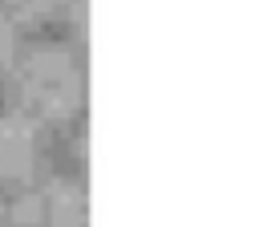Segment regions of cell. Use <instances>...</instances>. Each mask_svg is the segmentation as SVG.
I'll return each mask as SVG.
<instances>
[{"label":"cell","mask_w":259,"mask_h":227,"mask_svg":"<svg viewBox=\"0 0 259 227\" xmlns=\"http://www.w3.org/2000/svg\"><path fill=\"white\" fill-rule=\"evenodd\" d=\"M12 219H8V203H0V227H8Z\"/></svg>","instance_id":"8992f818"},{"label":"cell","mask_w":259,"mask_h":227,"mask_svg":"<svg viewBox=\"0 0 259 227\" xmlns=\"http://www.w3.org/2000/svg\"><path fill=\"white\" fill-rule=\"evenodd\" d=\"M4 4V16L12 20V24H45L57 8H65L69 0H0Z\"/></svg>","instance_id":"277c9868"},{"label":"cell","mask_w":259,"mask_h":227,"mask_svg":"<svg viewBox=\"0 0 259 227\" xmlns=\"http://www.w3.org/2000/svg\"><path fill=\"white\" fill-rule=\"evenodd\" d=\"M81 101V73L65 45L36 41L16 53L8 69V105L12 114L36 122H65Z\"/></svg>","instance_id":"6da1fadb"},{"label":"cell","mask_w":259,"mask_h":227,"mask_svg":"<svg viewBox=\"0 0 259 227\" xmlns=\"http://www.w3.org/2000/svg\"><path fill=\"white\" fill-rule=\"evenodd\" d=\"M16 53H20V49H16V24L0 12V73H8V69H12Z\"/></svg>","instance_id":"5b68a950"},{"label":"cell","mask_w":259,"mask_h":227,"mask_svg":"<svg viewBox=\"0 0 259 227\" xmlns=\"http://www.w3.org/2000/svg\"><path fill=\"white\" fill-rule=\"evenodd\" d=\"M85 191L65 178L28 186L8 203V219L16 227H85Z\"/></svg>","instance_id":"7a4b0ae2"},{"label":"cell","mask_w":259,"mask_h":227,"mask_svg":"<svg viewBox=\"0 0 259 227\" xmlns=\"http://www.w3.org/2000/svg\"><path fill=\"white\" fill-rule=\"evenodd\" d=\"M40 134L20 114H0V182H24L36 170Z\"/></svg>","instance_id":"3957f363"}]
</instances>
